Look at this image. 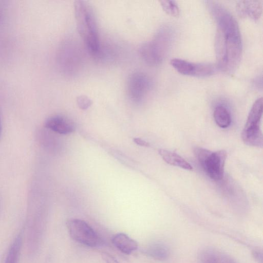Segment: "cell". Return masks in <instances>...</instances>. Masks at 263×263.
<instances>
[{
  "mask_svg": "<svg viewBox=\"0 0 263 263\" xmlns=\"http://www.w3.org/2000/svg\"><path fill=\"white\" fill-rule=\"evenodd\" d=\"M211 10L216 25L215 53L218 68L223 72L233 73L242 55V40L238 24L222 6L213 3Z\"/></svg>",
  "mask_w": 263,
  "mask_h": 263,
  "instance_id": "1",
  "label": "cell"
},
{
  "mask_svg": "<svg viewBox=\"0 0 263 263\" xmlns=\"http://www.w3.org/2000/svg\"><path fill=\"white\" fill-rule=\"evenodd\" d=\"M74 12L78 31L89 52L100 53V45L95 15L91 6L85 1H76Z\"/></svg>",
  "mask_w": 263,
  "mask_h": 263,
  "instance_id": "2",
  "label": "cell"
},
{
  "mask_svg": "<svg viewBox=\"0 0 263 263\" xmlns=\"http://www.w3.org/2000/svg\"><path fill=\"white\" fill-rule=\"evenodd\" d=\"M170 33L167 28H161L153 39L141 46L139 54L146 64L156 66L163 62L171 44Z\"/></svg>",
  "mask_w": 263,
  "mask_h": 263,
  "instance_id": "3",
  "label": "cell"
},
{
  "mask_svg": "<svg viewBox=\"0 0 263 263\" xmlns=\"http://www.w3.org/2000/svg\"><path fill=\"white\" fill-rule=\"evenodd\" d=\"M262 106L263 101L261 97L257 99L253 104L242 129L241 139L249 146H262L263 137L260 127Z\"/></svg>",
  "mask_w": 263,
  "mask_h": 263,
  "instance_id": "4",
  "label": "cell"
},
{
  "mask_svg": "<svg viewBox=\"0 0 263 263\" xmlns=\"http://www.w3.org/2000/svg\"><path fill=\"white\" fill-rule=\"evenodd\" d=\"M195 155L207 175L214 180L222 179L227 153L224 150L212 152L210 150L196 147Z\"/></svg>",
  "mask_w": 263,
  "mask_h": 263,
  "instance_id": "5",
  "label": "cell"
},
{
  "mask_svg": "<svg viewBox=\"0 0 263 263\" xmlns=\"http://www.w3.org/2000/svg\"><path fill=\"white\" fill-rule=\"evenodd\" d=\"M66 227L71 238L78 243L90 247H98L102 243L94 230L83 220L70 219L66 222Z\"/></svg>",
  "mask_w": 263,
  "mask_h": 263,
  "instance_id": "6",
  "label": "cell"
},
{
  "mask_svg": "<svg viewBox=\"0 0 263 263\" xmlns=\"http://www.w3.org/2000/svg\"><path fill=\"white\" fill-rule=\"evenodd\" d=\"M171 65L179 73L196 77H207L215 72L214 66L210 63H195L181 59L171 60Z\"/></svg>",
  "mask_w": 263,
  "mask_h": 263,
  "instance_id": "7",
  "label": "cell"
},
{
  "mask_svg": "<svg viewBox=\"0 0 263 263\" xmlns=\"http://www.w3.org/2000/svg\"><path fill=\"white\" fill-rule=\"evenodd\" d=\"M152 86L150 78L145 73L137 71L130 75L127 85L129 98L135 102L142 100Z\"/></svg>",
  "mask_w": 263,
  "mask_h": 263,
  "instance_id": "8",
  "label": "cell"
},
{
  "mask_svg": "<svg viewBox=\"0 0 263 263\" xmlns=\"http://www.w3.org/2000/svg\"><path fill=\"white\" fill-rule=\"evenodd\" d=\"M46 128L60 134H68L73 132L75 125L70 119L61 115L48 118L45 123Z\"/></svg>",
  "mask_w": 263,
  "mask_h": 263,
  "instance_id": "9",
  "label": "cell"
},
{
  "mask_svg": "<svg viewBox=\"0 0 263 263\" xmlns=\"http://www.w3.org/2000/svg\"><path fill=\"white\" fill-rule=\"evenodd\" d=\"M236 9L241 16L258 20L262 13V3L260 1H240L237 4Z\"/></svg>",
  "mask_w": 263,
  "mask_h": 263,
  "instance_id": "10",
  "label": "cell"
},
{
  "mask_svg": "<svg viewBox=\"0 0 263 263\" xmlns=\"http://www.w3.org/2000/svg\"><path fill=\"white\" fill-rule=\"evenodd\" d=\"M111 242L120 251L127 255L130 254L138 247L136 241L123 233L114 235L111 238Z\"/></svg>",
  "mask_w": 263,
  "mask_h": 263,
  "instance_id": "11",
  "label": "cell"
},
{
  "mask_svg": "<svg viewBox=\"0 0 263 263\" xmlns=\"http://www.w3.org/2000/svg\"><path fill=\"white\" fill-rule=\"evenodd\" d=\"M202 263H236L230 256L214 248H208L200 254Z\"/></svg>",
  "mask_w": 263,
  "mask_h": 263,
  "instance_id": "12",
  "label": "cell"
},
{
  "mask_svg": "<svg viewBox=\"0 0 263 263\" xmlns=\"http://www.w3.org/2000/svg\"><path fill=\"white\" fill-rule=\"evenodd\" d=\"M159 154L164 161L171 165L189 171L193 170V167L187 161L175 153L160 149L159 150Z\"/></svg>",
  "mask_w": 263,
  "mask_h": 263,
  "instance_id": "13",
  "label": "cell"
},
{
  "mask_svg": "<svg viewBox=\"0 0 263 263\" xmlns=\"http://www.w3.org/2000/svg\"><path fill=\"white\" fill-rule=\"evenodd\" d=\"M23 233L21 232L15 238L7 255L5 263H17L22 242Z\"/></svg>",
  "mask_w": 263,
  "mask_h": 263,
  "instance_id": "14",
  "label": "cell"
},
{
  "mask_svg": "<svg viewBox=\"0 0 263 263\" xmlns=\"http://www.w3.org/2000/svg\"><path fill=\"white\" fill-rule=\"evenodd\" d=\"M213 116L216 124L220 127L227 128L231 124V115L223 106H218L215 108Z\"/></svg>",
  "mask_w": 263,
  "mask_h": 263,
  "instance_id": "15",
  "label": "cell"
},
{
  "mask_svg": "<svg viewBox=\"0 0 263 263\" xmlns=\"http://www.w3.org/2000/svg\"><path fill=\"white\" fill-rule=\"evenodd\" d=\"M147 253L155 259L165 260L168 258L170 251L168 248L163 243H155L148 248Z\"/></svg>",
  "mask_w": 263,
  "mask_h": 263,
  "instance_id": "16",
  "label": "cell"
},
{
  "mask_svg": "<svg viewBox=\"0 0 263 263\" xmlns=\"http://www.w3.org/2000/svg\"><path fill=\"white\" fill-rule=\"evenodd\" d=\"M160 3L162 9L166 13L174 17L179 15V9L175 1H161Z\"/></svg>",
  "mask_w": 263,
  "mask_h": 263,
  "instance_id": "17",
  "label": "cell"
},
{
  "mask_svg": "<svg viewBox=\"0 0 263 263\" xmlns=\"http://www.w3.org/2000/svg\"><path fill=\"white\" fill-rule=\"evenodd\" d=\"M77 103L79 107L82 109H86L91 104L90 99L85 96H80L77 99Z\"/></svg>",
  "mask_w": 263,
  "mask_h": 263,
  "instance_id": "18",
  "label": "cell"
},
{
  "mask_svg": "<svg viewBox=\"0 0 263 263\" xmlns=\"http://www.w3.org/2000/svg\"><path fill=\"white\" fill-rule=\"evenodd\" d=\"M102 257L106 263H120L114 256L107 253H102Z\"/></svg>",
  "mask_w": 263,
  "mask_h": 263,
  "instance_id": "19",
  "label": "cell"
},
{
  "mask_svg": "<svg viewBox=\"0 0 263 263\" xmlns=\"http://www.w3.org/2000/svg\"><path fill=\"white\" fill-rule=\"evenodd\" d=\"M133 141L136 144L140 146H148L149 145L147 142L139 138H135L133 139Z\"/></svg>",
  "mask_w": 263,
  "mask_h": 263,
  "instance_id": "20",
  "label": "cell"
},
{
  "mask_svg": "<svg viewBox=\"0 0 263 263\" xmlns=\"http://www.w3.org/2000/svg\"><path fill=\"white\" fill-rule=\"evenodd\" d=\"M254 258L258 260L259 262H262V252L259 251H255L253 253Z\"/></svg>",
  "mask_w": 263,
  "mask_h": 263,
  "instance_id": "21",
  "label": "cell"
},
{
  "mask_svg": "<svg viewBox=\"0 0 263 263\" xmlns=\"http://www.w3.org/2000/svg\"><path fill=\"white\" fill-rule=\"evenodd\" d=\"M2 133V126L1 118V116H0V139L1 138Z\"/></svg>",
  "mask_w": 263,
  "mask_h": 263,
  "instance_id": "22",
  "label": "cell"
}]
</instances>
